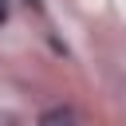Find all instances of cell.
Masks as SVG:
<instances>
[{
  "mask_svg": "<svg viewBox=\"0 0 126 126\" xmlns=\"http://www.w3.org/2000/svg\"><path fill=\"white\" fill-rule=\"evenodd\" d=\"M75 122V114L71 110H51V114H43V122L39 126H71Z\"/></svg>",
  "mask_w": 126,
  "mask_h": 126,
  "instance_id": "6da1fadb",
  "label": "cell"
},
{
  "mask_svg": "<svg viewBox=\"0 0 126 126\" xmlns=\"http://www.w3.org/2000/svg\"><path fill=\"white\" fill-rule=\"evenodd\" d=\"M4 16H8V0H0V24H4Z\"/></svg>",
  "mask_w": 126,
  "mask_h": 126,
  "instance_id": "7a4b0ae2",
  "label": "cell"
}]
</instances>
